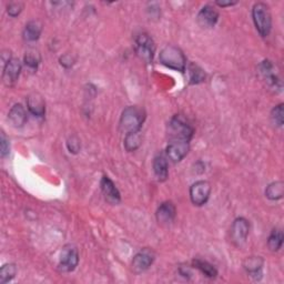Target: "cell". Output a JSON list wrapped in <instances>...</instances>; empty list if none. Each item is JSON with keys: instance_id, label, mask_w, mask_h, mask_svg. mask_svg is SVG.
I'll use <instances>...</instances> for the list:
<instances>
[{"instance_id": "obj_1", "label": "cell", "mask_w": 284, "mask_h": 284, "mask_svg": "<svg viewBox=\"0 0 284 284\" xmlns=\"http://www.w3.org/2000/svg\"><path fill=\"white\" fill-rule=\"evenodd\" d=\"M194 129L182 116H174L168 125L169 142H187L190 144Z\"/></svg>"}, {"instance_id": "obj_2", "label": "cell", "mask_w": 284, "mask_h": 284, "mask_svg": "<svg viewBox=\"0 0 284 284\" xmlns=\"http://www.w3.org/2000/svg\"><path fill=\"white\" fill-rule=\"evenodd\" d=\"M146 119L145 111L138 107H127L120 118V129L126 134L140 132Z\"/></svg>"}, {"instance_id": "obj_3", "label": "cell", "mask_w": 284, "mask_h": 284, "mask_svg": "<svg viewBox=\"0 0 284 284\" xmlns=\"http://www.w3.org/2000/svg\"><path fill=\"white\" fill-rule=\"evenodd\" d=\"M159 60L167 68L173 69L175 71L185 72L187 68V60L184 52L174 46H167L165 49H162Z\"/></svg>"}, {"instance_id": "obj_4", "label": "cell", "mask_w": 284, "mask_h": 284, "mask_svg": "<svg viewBox=\"0 0 284 284\" xmlns=\"http://www.w3.org/2000/svg\"><path fill=\"white\" fill-rule=\"evenodd\" d=\"M252 17L256 30L262 37H268L272 28V17L269 6L263 3L255 4L252 8Z\"/></svg>"}, {"instance_id": "obj_5", "label": "cell", "mask_w": 284, "mask_h": 284, "mask_svg": "<svg viewBox=\"0 0 284 284\" xmlns=\"http://www.w3.org/2000/svg\"><path fill=\"white\" fill-rule=\"evenodd\" d=\"M134 49H136L138 57L141 60H144L146 64L152 63L155 52V46L152 38L147 32H140L134 38Z\"/></svg>"}, {"instance_id": "obj_6", "label": "cell", "mask_w": 284, "mask_h": 284, "mask_svg": "<svg viewBox=\"0 0 284 284\" xmlns=\"http://www.w3.org/2000/svg\"><path fill=\"white\" fill-rule=\"evenodd\" d=\"M211 186L208 181H197L190 188V199L194 206L201 207L210 198Z\"/></svg>"}, {"instance_id": "obj_7", "label": "cell", "mask_w": 284, "mask_h": 284, "mask_svg": "<svg viewBox=\"0 0 284 284\" xmlns=\"http://www.w3.org/2000/svg\"><path fill=\"white\" fill-rule=\"evenodd\" d=\"M250 232V223L245 218L235 219L231 227V239L235 246L241 247L247 241Z\"/></svg>"}, {"instance_id": "obj_8", "label": "cell", "mask_w": 284, "mask_h": 284, "mask_svg": "<svg viewBox=\"0 0 284 284\" xmlns=\"http://www.w3.org/2000/svg\"><path fill=\"white\" fill-rule=\"evenodd\" d=\"M79 262V254L76 248H65L59 262V270L62 272H71L77 268Z\"/></svg>"}, {"instance_id": "obj_9", "label": "cell", "mask_w": 284, "mask_h": 284, "mask_svg": "<svg viewBox=\"0 0 284 284\" xmlns=\"http://www.w3.org/2000/svg\"><path fill=\"white\" fill-rule=\"evenodd\" d=\"M154 261V253L149 249H145L134 255L132 260V270L136 273H142L152 266Z\"/></svg>"}, {"instance_id": "obj_10", "label": "cell", "mask_w": 284, "mask_h": 284, "mask_svg": "<svg viewBox=\"0 0 284 284\" xmlns=\"http://www.w3.org/2000/svg\"><path fill=\"white\" fill-rule=\"evenodd\" d=\"M22 72V63L16 58H11L10 62L3 69V79L6 86H12L18 80Z\"/></svg>"}, {"instance_id": "obj_11", "label": "cell", "mask_w": 284, "mask_h": 284, "mask_svg": "<svg viewBox=\"0 0 284 284\" xmlns=\"http://www.w3.org/2000/svg\"><path fill=\"white\" fill-rule=\"evenodd\" d=\"M219 19V13L215 10L214 7L207 5L205 7H202V9L198 13V24L204 27V28H212V27L215 26V24L218 23Z\"/></svg>"}, {"instance_id": "obj_12", "label": "cell", "mask_w": 284, "mask_h": 284, "mask_svg": "<svg viewBox=\"0 0 284 284\" xmlns=\"http://www.w3.org/2000/svg\"><path fill=\"white\" fill-rule=\"evenodd\" d=\"M101 186V191H103L105 199L109 202L111 205H118L120 204L121 201V197H120V192L117 189V187L114 186L113 182L110 180V178H108L107 175L101 179L100 182Z\"/></svg>"}, {"instance_id": "obj_13", "label": "cell", "mask_w": 284, "mask_h": 284, "mask_svg": "<svg viewBox=\"0 0 284 284\" xmlns=\"http://www.w3.org/2000/svg\"><path fill=\"white\" fill-rule=\"evenodd\" d=\"M190 144L187 142H169L167 147V155L172 162H180L189 152Z\"/></svg>"}, {"instance_id": "obj_14", "label": "cell", "mask_w": 284, "mask_h": 284, "mask_svg": "<svg viewBox=\"0 0 284 284\" xmlns=\"http://www.w3.org/2000/svg\"><path fill=\"white\" fill-rule=\"evenodd\" d=\"M175 213L177 211L172 202H164L157 210V220L160 225L168 226L173 222Z\"/></svg>"}, {"instance_id": "obj_15", "label": "cell", "mask_w": 284, "mask_h": 284, "mask_svg": "<svg viewBox=\"0 0 284 284\" xmlns=\"http://www.w3.org/2000/svg\"><path fill=\"white\" fill-rule=\"evenodd\" d=\"M28 110L36 117H44L46 112V105L43 97L38 93H32L27 98Z\"/></svg>"}, {"instance_id": "obj_16", "label": "cell", "mask_w": 284, "mask_h": 284, "mask_svg": "<svg viewBox=\"0 0 284 284\" xmlns=\"http://www.w3.org/2000/svg\"><path fill=\"white\" fill-rule=\"evenodd\" d=\"M8 119L13 127H23L27 121V113L25 108L20 104L13 106L8 113Z\"/></svg>"}, {"instance_id": "obj_17", "label": "cell", "mask_w": 284, "mask_h": 284, "mask_svg": "<svg viewBox=\"0 0 284 284\" xmlns=\"http://www.w3.org/2000/svg\"><path fill=\"white\" fill-rule=\"evenodd\" d=\"M260 71L262 73L263 78L267 81V83L275 88H281V81L279 80V78L275 76V73L273 71V66L272 64L269 62V60H266V62H263L260 65Z\"/></svg>"}, {"instance_id": "obj_18", "label": "cell", "mask_w": 284, "mask_h": 284, "mask_svg": "<svg viewBox=\"0 0 284 284\" xmlns=\"http://www.w3.org/2000/svg\"><path fill=\"white\" fill-rule=\"evenodd\" d=\"M43 31V25L40 24L37 20H31L28 24L26 25L24 29V39L26 42H36L39 39L40 35H42Z\"/></svg>"}, {"instance_id": "obj_19", "label": "cell", "mask_w": 284, "mask_h": 284, "mask_svg": "<svg viewBox=\"0 0 284 284\" xmlns=\"http://www.w3.org/2000/svg\"><path fill=\"white\" fill-rule=\"evenodd\" d=\"M153 171L155 177L159 181L164 182L168 179L169 171H168V162L164 155H158L153 160Z\"/></svg>"}, {"instance_id": "obj_20", "label": "cell", "mask_w": 284, "mask_h": 284, "mask_svg": "<svg viewBox=\"0 0 284 284\" xmlns=\"http://www.w3.org/2000/svg\"><path fill=\"white\" fill-rule=\"evenodd\" d=\"M265 265V261L261 256H250L247 258L243 267L247 270V272L251 274V276H258L256 274H261V270Z\"/></svg>"}, {"instance_id": "obj_21", "label": "cell", "mask_w": 284, "mask_h": 284, "mask_svg": "<svg viewBox=\"0 0 284 284\" xmlns=\"http://www.w3.org/2000/svg\"><path fill=\"white\" fill-rule=\"evenodd\" d=\"M192 266L194 268H197L199 271H201L208 278H215L216 275H218V271H216L215 268L210 265V263H208L207 261H202L200 259H195L192 261Z\"/></svg>"}, {"instance_id": "obj_22", "label": "cell", "mask_w": 284, "mask_h": 284, "mask_svg": "<svg viewBox=\"0 0 284 284\" xmlns=\"http://www.w3.org/2000/svg\"><path fill=\"white\" fill-rule=\"evenodd\" d=\"M284 193V184L282 181H276L270 185L267 190L266 195L270 200H279L282 199Z\"/></svg>"}, {"instance_id": "obj_23", "label": "cell", "mask_w": 284, "mask_h": 284, "mask_svg": "<svg viewBox=\"0 0 284 284\" xmlns=\"http://www.w3.org/2000/svg\"><path fill=\"white\" fill-rule=\"evenodd\" d=\"M282 245H283V233L281 230L275 229L269 236L268 247L270 250H271V251L275 252V251H279Z\"/></svg>"}, {"instance_id": "obj_24", "label": "cell", "mask_w": 284, "mask_h": 284, "mask_svg": "<svg viewBox=\"0 0 284 284\" xmlns=\"http://www.w3.org/2000/svg\"><path fill=\"white\" fill-rule=\"evenodd\" d=\"M17 273V268L15 265L12 263H9V265H5L2 270H0V283L6 284L10 282Z\"/></svg>"}, {"instance_id": "obj_25", "label": "cell", "mask_w": 284, "mask_h": 284, "mask_svg": "<svg viewBox=\"0 0 284 284\" xmlns=\"http://www.w3.org/2000/svg\"><path fill=\"white\" fill-rule=\"evenodd\" d=\"M188 70H189V74H190V84L197 85L202 83V81H205L206 73L201 68H199L197 65L191 64L189 66Z\"/></svg>"}, {"instance_id": "obj_26", "label": "cell", "mask_w": 284, "mask_h": 284, "mask_svg": "<svg viewBox=\"0 0 284 284\" xmlns=\"http://www.w3.org/2000/svg\"><path fill=\"white\" fill-rule=\"evenodd\" d=\"M141 145V136L140 132H134L126 134L125 139V147L128 151H134L140 147Z\"/></svg>"}, {"instance_id": "obj_27", "label": "cell", "mask_w": 284, "mask_h": 284, "mask_svg": "<svg viewBox=\"0 0 284 284\" xmlns=\"http://www.w3.org/2000/svg\"><path fill=\"white\" fill-rule=\"evenodd\" d=\"M40 55L35 51V50H31V51H28V52H26V55H25V59H24V62H25V65L28 67L29 69L31 70H37L38 68V66L40 64Z\"/></svg>"}, {"instance_id": "obj_28", "label": "cell", "mask_w": 284, "mask_h": 284, "mask_svg": "<svg viewBox=\"0 0 284 284\" xmlns=\"http://www.w3.org/2000/svg\"><path fill=\"white\" fill-rule=\"evenodd\" d=\"M271 118L273 120V123L279 126V127H282L283 126V121H284V110H283V105L280 104L279 106H276L274 109L272 110V113H271Z\"/></svg>"}, {"instance_id": "obj_29", "label": "cell", "mask_w": 284, "mask_h": 284, "mask_svg": "<svg viewBox=\"0 0 284 284\" xmlns=\"http://www.w3.org/2000/svg\"><path fill=\"white\" fill-rule=\"evenodd\" d=\"M24 9L23 3H10L7 7V12L10 17H17Z\"/></svg>"}, {"instance_id": "obj_30", "label": "cell", "mask_w": 284, "mask_h": 284, "mask_svg": "<svg viewBox=\"0 0 284 284\" xmlns=\"http://www.w3.org/2000/svg\"><path fill=\"white\" fill-rule=\"evenodd\" d=\"M67 146H68V149L70 152H73V153H77L79 151L80 149V142H79V139L77 137H71L69 140H68V144H67Z\"/></svg>"}, {"instance_id": "obj_31", "label": "cell", "mask_w": 284, "mask_h": 284, "mask_svg": "<svg viewBox=\"0 0 284 284\" xmlns=\"http://www.w3.org/2000/svg\"><path fill=\"white\" fill-rule=\"evenodd\" d=\"M2 142H0V149H2V155L3 157H6L7 154L9 153V142L8 140H7V138L5 137V134L3 133L2 134V140H0Z\"/></svg>"}, {"instance_id": "obj_32", "label": "cell", "mask_w": 284, "mask_h": 284, "mask_svg": "<svg viewBox=\"0 0 284 284\" xmlns=\"http://www.w3.org/2000/svg\"><path fill=\"white\" fill-rule=\"evenodd\" d=\"M60 64H62L64 67H66V68H69V67L73 65V62L69 55H65L64 57L60 58Z\"/></svg>"}, {"instance_id": "obj_33", "label": "cell", "mask_w": 284, "mask_h": 284, "mask_svg": "<svg viewBox=\"0 0 284 284\" xmlns=\"http://www.w3.org/2000/svg\"><path fill=\"white\" fill-rule=\"evenodd\" d=\"M216 5H218L219 7H230V6H233V5H236V2H216L215 3Z\"/></svg>"}]
</instances>
